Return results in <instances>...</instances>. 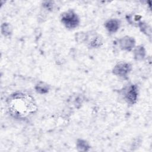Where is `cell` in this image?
<instances>
[{
  "instance_id": "cell-1",
  "label": "cell",
  "mask_w": 152,
  "mask_h": 152,
  "mask_svg": "<svg viewBox=\"0 0 152 152\" xmlns=\"http://www.w3.org/2000/svg\"><path fill=\"white\" fill-rule=\"evenodd\" d=\"M37 109L34 99L30 95L19 93L13 96L8 103L11 115L16 118H24Z\"/></svg>"
},
{
  "instance_id": "cell-2",
  "label": "cell",
  "mask_w": 152,
  "mask_h": 152,
  "mask_svg": "<svg viewBox=\"0 0 152 152\" xmlns=\"http://www.w3.org/2000/svg\"><path fill=\"white\" fill-rule=\"evenodd\" d=\"M62 20L66 26L70 27H74L77 23V18L76 16L71 13L66 14V15L62 18Z\"/></svg>"
}]
</instances>
